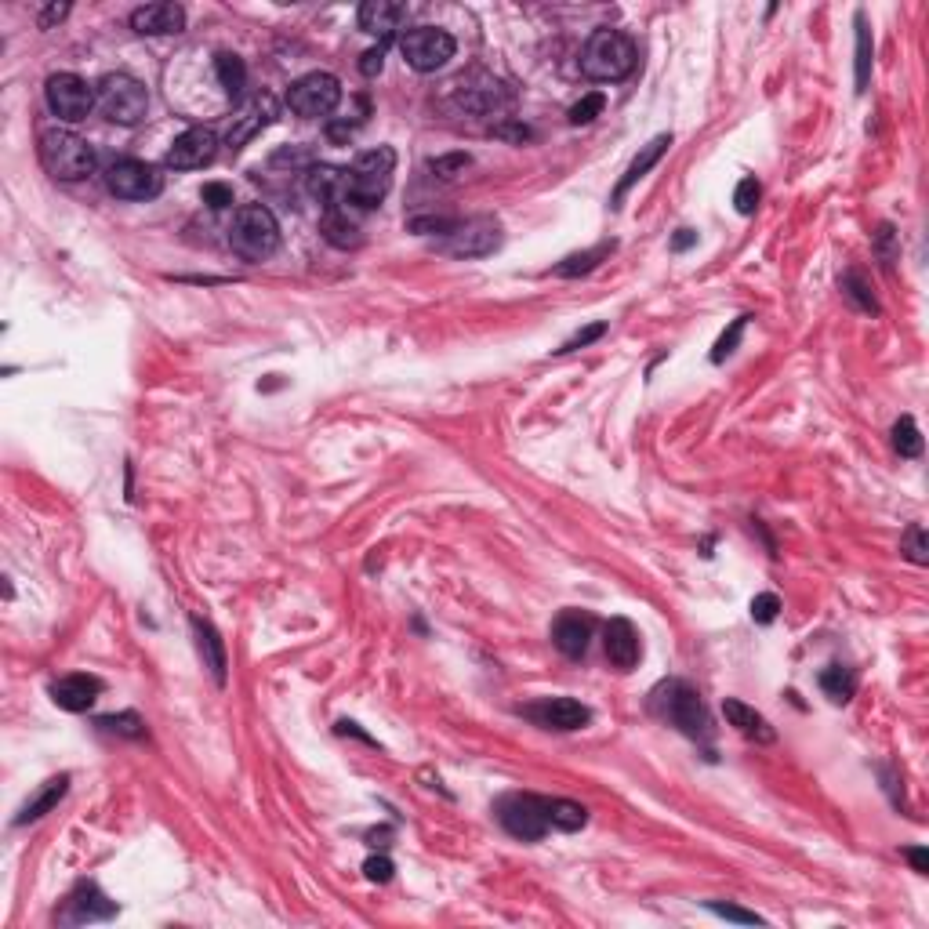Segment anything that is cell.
Here are the masks:
<instances>
[{"label":"cell","mask_w":929,"mask_h":929,"mask_svg":"<svg viewBox=\"0 0 929 929\" xmlns=\"http://www.w3.org/2000/svg\"><path fill=\"white\" fill-rule=\"evenodd\" d=\"M392 171H396V149L378 146V149L360 153L356 164L345 171V186H342L338 207H342V211H349V207H353V211H374V207L385 200V193H389Z\"/></svg>","instance_id":"6da1fadb"},{"label":"cell","mask_w":929,"mask_h":929,"mask_svg":"<svg viewBox=\"0 0 929 929\" xmlns=\"http://www.w3.org/2000/svg\"><path fill=\"white\" fill-rule=\"evenodd\" d=\"M650 712L657 719H665L668 726H675L679 734L694 737V741H708L712 737V719H708L705 701L697 694V686H690L686 679L657 683L654 694H650Z\"/></svg>","instance_id":"7a4b0ae2"},{"label":"cell","mask_w":929,"mask_h":929,"mask_svg":"<svg viewBox=\"0 0 929 929\" xmlns=\"http://www.w3.org/2000/svg\"><path fill=\"white\" fill-rule=\"evenodd\" d=\"M636 69V44L617 30H596L581 48V73L599 84H617Z\"/></svg>","instance_id":"3957f363"},{"label":"cell","mask_w":929,"mask_h":929,"mask_svg":"<svg viewBox=\"0 0 929 929\" xmlns=\"http://www.w3.org/2000/svg\"><path fill=\"white\" fill-rule=\"evenodd\" d=\"M229 247L244 262L273 258L276 247H280V222H276V215L262 204L240 207L233 215V225H229Z\"/></svg>","instance_id":"277c9868"},{"label":"cell","mask_w":929,"mask_h":929,"mask_svg":"<svg viewBox=\"0 0 929 929\" xmlns=\"http://www.w3.org/2000/svg\"><path fill=\"white\" fill-rule=\"evenodd\" d=\"M37 153L44 171L51 178H59V182H80V178H88L95 171V149L80 135H73V131L62 128L44 131L37 142Z\"/></svg>","instance_id":"5b68a950"},{"label":"cell","mask_w":929,"mask_h":929,"mask_svg":"<svg viewBox=\"0 0 929 929\" xmlns=\"http://www.w3.org/2000/svg\"><path fill=\"white\" fill-rule=\"evenodd\" d=\"M98 109L120 128H135L149 113V91L131 73H106L98 80Z\"/></svg>","instance_id":"8992f818"},{"label":"cell","mask_w":929,"mask_h":929,"mask_svg":"<svg viewBox=\"0 0 929 929\" xmlns=\"http://www.w3.org/2000/svg\"><path fill=\"white\" fill-rule=\"evenodd\" d=\"M400 51H403V59H407V66L411 69H418V73H436V69H443L450 59H454L458 44H454V37H450L447 30H436V26H414V30H407L400 37Z\"/></svg>","instance_id":"52a82bcc"},{"label":"cell","mask_w":929,"mask_h":929,"mask_svg":"<svg viewBox=\"0 0 929 929\" xmlns=\"http://www.w3.org/2000/svg\"><path fill=\"white\" fill-rule=\"evenodd\" d=\"M498 244H501L498 218L476 215V218H465V222H454V229H450L436 247L450 258H483V255H490V251H498Z\"/></svg>","instance_id":"ba28073f"},{"label":"cell","mask_w":929,"mask_h":929,"mask_svg":"<svg viewBox=\"0 0 929 929\" xmlns=\"http://www.w3.org/2000/svg\"><path fill=\"white\" fill-rule=\"evenodd\" d=\"M44 98H48L51 113H55L59 120H66V124H80V120H88V113L98 102L95 88H91L84 77H77V73H55V77H48V84H44Z\"/></svg>","instance_id":"9c48e42d"},{"label":"cell","mask_w":929,"mask_h":929,"mask_svg":"<svg viewBox=\"0 0 929 929\" xmlns=\"http://www.w3.org/2000/svg\"><path fill=\"white\" fill-rule=\"evenodd\" d=\"M342 102V84L331 73H305L302 80H294L291 91H287V106L298 113V117H327L334 113Z\"/></svg>","instance_id":"30bf717a"},{"label":"cell","mask_w":929,"mask_h":929,"mask_svg":"<svg viewBox=\"0 0 929 929\" xmlns=\"http://www.w3.org/2000/svg\"><path fill=\"white\" fill-rule=\"evenodd\" d=\"M450 102L461 109V113H472V117H490L512 102V91L501 84L498 77H487V73H472V77H461L450 91Z\"/></svg>","instance_id":"8fae6325"},{"label":"cell","mask_w":929,"mask_h":929,"mask_svg":"<svg viewBox=\"0 0 929 929\" xmlns=\"http://www.w3.org/2000/svg\"><path fill=\"white\" fill-rule=\"evenodd\" d=\"M498 821L505 832L523 842L545 839V832H548L545 799H538V795H505V799L498 802Z\"/></svg>","instance_id":"7c38bea8"},{"label":"cell","mask_w":929,"mask_h":929,"mask_svg":"<svg viewBox=\"0 0 929 929\" xmlns=\"http://www.w3.org/2000/svg\"><path fill=\"white\" fill-rule=\"evenodd\" d=\"M106 189L120 200H153L164 189V175L142 160H117L106 171Z\"/></svg>","instance_id":"4fadbf2b"},{"label":"cell","mask_w":929,"mask_h":929,"mask_svg":"<svg viewBox=\"0 0 929 929\" xmlns=\"http://www.w3.org/2000/svg\"><path fill=\"white\" fill-rule=\"evenodd\" d=\"M280 117V102H276L269 91H262V95H251L244 102V106L233 113V124H229V131H225V146L233 149H244L247 142L255 135H262L273 120Z\"/></svg>","instance_id":"5bb4252c"},{"label":"cell","mask_w":929,"mask_h":929,"mask_svg":"<svg viewBox=\"0 0 929 929\" xmlns=\"http://www.w3.org/2000/svg\"><path fill=\"white\" fill-rule=\"evenodd\" d=\"M530 723L545 726V730H559V734H570V730H585L592 723V712H588L581 701L574 697H545L538 705L523 708Z\"/></svg>","instance_id":"9a60e30c"},{"label":"cell","mask_w":929,"mask_h":929,"mask_svg":"<svg viewBox=\"0 0 929 929\" xmlns=\"http://www.w3.org/2000/svg\"><path fill=\"white\" fill-rule=\"evenodd\" d=\"M218 153V138L211 128H189L171 142L167 149V167H178V171H196V167H207Z\"/></svg>","instance_id":"2e32d148"},{"label":"cell","mask_w":929,"mask_h":929,"mask_svg":"<svg viewBox=\"0 0 929 929\" xmlns=\"http://www.w3.org/2000/svg\"><path fill=\"white\" fill-rule=\"evenodd\" d=\"M113 915H117V904L98 890L95 882H80L77 890L66 897V915H62V922L80 926V922H106V919H113Z\"/></svg>","instance_id":"e0dca14e"},{"label":"cell","mask_w":929,"mask_h":929,"mask_svg":"<svg viewBox=\"0 0 929 929\" xmlns=\"http://www.w3.org/2000/svg\"><path fill=\"white\" fill-rule=\"evenodd\" d=\"M102 697V679L88 672H73L62 675L59 683H51V701L62 708V712H88Z\"/></svg>","instance_id":"ac0fdd59"},{"label":"cell","mask_w":929,"mask_h":929,"mask_svg":"<svg viewBox=\"0 0 929 929\" xmlns=\"http://www.w3.org/2000/svg\"><path fill=\"white\" fill-rule=\"evenodd\" d=\"M131 30L142 37H171L186 30V11L182 4H146L131 11Z\"/></svg>","instance_id":"d6986e66"},{"label":"cell","mask_w":929,"mask_h":929,"mask_svg":"<svg viewBox=\"0 0 929 929\" xmlns=\"http://www.w3.org/2000/svg\"><path fill=\"white\" fill-rule=\"evenodd\" d=\"M407 4H392V0H367L360 8V15H356V22H360L363 33H371V37L378 40H389L396 37V33L407 26Z\"/></svg>","instance_id":"ffe728a7"},{"label":"cell","mask_w":929,"mask_h":929,"mask_svg":"<svg viewBox=\"0 0 929 929\" xmlns=\"http://www.w3.org/2000/svg\"><path fill=\"white\" fill-rule=\"evenodd\" d=\"M603 646H607L610 665L621 668V672H632L639 665V632L632 628V621L625 617H614L603 632Z\"/></svg>","instance_id":"44dd1931"},{"label":"cell","mask_w":929,"mask_h":929,"mask_svg":"<svg viewBox=\"0 0 929 929\" xmlns=\"http://www.w3.org/2000/svg\"><path fill=\"white\" fill-rule=\"evenodd\" d=\"M588 639H592V621L581 614H559L552 625V643L563 657L577 661L588 654Z\"/></svg>","instance_id":"7402d4cb"},{"label":"cell","mask_w":929,"mask_h":929,"mask_svg":"<svg viewBox=\"0 0 929 929\" xmlns=\"http://www.w3.org/2000/svg\"><path fill=\"white\" fill-rule=\"evenodd\" d=\"M668 146H672V135H657V138H650L643 149L636 153V160L628 164V171H625V178L617 182V189H614V207H621L625 204V196H628V189L636 186L639 178H646V171L650 167H657L661 164V157L668 153Z\"/></svg>","instance_id":"603a6c76"},{"label":"cell","mask_w":929,"mask_h":929,"mask_svg":"<svg viewBox=\"0 0 929 929\" xmlns=\"http://www.w3.org/2000/svg\"><path fill=\"white\" fill-rule=\"evenodd\" d=\"M193 636H196V650L204 657V668H211L215 683L225 686V643L218 636V628L204 617H193Z\"/></svg>","instance_id":"cb8c5ba5"},{"label":"cell","mask_w":929,"mask_h":929,"mask_svg":"<svg viewBox=\"0 0 929 929\" xmlns=\"http://www.w3.org/2000/svg\"><path fill=\"white\" fill-rule=\"evenodd\" d=\"M723 715H726V723L730 726H737L744 737H752V741H759V744H770L773 737V726L766 723L763 715L755 712L752 705H744V701H737V697H726L723 701Z\"/></svg>","instance_id":"d4e9b609"},{"label":"cell","mask_w":929,"mask_h":929,"mask_svg":"<svg viewBox=\"0 0 929 929\" xmlns=\"http://www.w3.org/2000/svg\"><path fill=\"white\" fill-rule=\"evenodd\" d=\"M342 186H345V171H342V167H331V164H313V167H309V196H313V200H320L327 211H331V207H338V200H342Z\"/></svg>","instance_id":"484cf974"},{"label":"cell","mask_w":929,"mask_h":929,"mask_svg":"<svg viewBox=\"0 0 929 929\" xmlns=\"http://www.w3.org/2000/svg\"><path fill=\"white\" fill-rule=\"evenodd\" d=\"M320 233L327 244L342 247V251H349V247H360L363 236H360V225L349 218V211H342V207H331L327 215H323L320 222Z\"/></svg>","instance_id":"4316f807"},{"label":"cell","mask_w":929,"mask_h":929,"mask_svg":"<svg viewBox=\"0 0 929 929\" xmlns=\"http://www.w3.org/2000/svg\"><path fill=\"white\" fill-rule=\"evenodd\" d=\"M69 792V773H62V777H51L44 788H40L37 799H30L26 806L19 810V817H15V824H30V821H40L44 813H51L55 806H59V799Z\"/></svg>","instance_id":"83f0119b"},{"label":"cell","mask_w":929,"mask_h":929,"mask_svg":"<svg viewBox=\"0 0 929 929\" xmlns=\"http://www.w3.org/2000/svg\"><path fill=\"white\" fill-rule=\"evenodd\" d=\"M545 813H548V828H559V832H577L588 824V810L581 802L570 799H545Z\"/></svg>","instance_id":"f1b7e54d"},{"label":"cell","mask_w":929,"mask_h":929,"mask_svg":"<svg viewBox=\"0 0 929 929\" xmlns=\"http://www.w3.org/2000/svg\"><path fill=\"white\" fill-rule=\"evenodd\" d=\"M821 690L832 697L835 705H846V701L857 694V675L846 665H828L821 672Z\"/></svg>","instance_id":"f546056e"},{"label":"cell","mask_w":929,"mask_h":929,"mask_svg":"<svg viewBox=\"0 0 929 929\" xmlns=\"http://www.w3.org/2000/svg\"><path fill=\"white\" fill-rule=\"evenodd\" d=\"M215 73H218V84L225 88V95H244L247 88V66L240 55H229V51H222L215 59Z\"/></svg>","instance_id":"4dcf8cb0"},{"label":"cell","mask_w":929,"mask_h":929,"mask_svg":"<svg viewBox=\"0 0 929 929\" xmlns=\"http://www.w3.org/2000/svg\"><path fill=\"white\" fill-rule=\"evenodd\" d=\"M614 251V244H599V247H592V251H581V255H570V258H563V262L556 265V276H585V273H592L603 258Z\"/></svg>","instance_id":"1f68e13d"},{"label":"cell","mask_w":929,"mask_h":929,"mask_svg":"<svg viewBox=\"0 0 929 929\" xmlns=\"http://www.w3.org/2000/svg\"><path fill=\"white\" fill-rule=\"evenodd\" d=\"M893 450H897L900 458H919L922 454L919 425H915L911 418H900L897 425H893Z\"/></svg>","instance_id":"d6a6232c"},{"label":"cell","mask_w":929,"mask_h":929,"mask_svg":"<svg viewBox=\"0 0 929 929\" xmlns=\"http://www.w3.org/2000/svg\"><path fill=\"white\" fill-rule=\"evenodd\" d=\"M98 726H102V730H109V734L131 737V741H142V737H146V723H142L135 712L102 715V719H98Z\"/></svg>","instance_id":"836d02e7"},{"label":"cell","mask_w":929,"mask_h":929,"mask_svg":"<svg viewBox=\"0 0 929 929\" xmlns=\"http://www.w3.org/2000/svg\"><path fill=\"white\" fill-rule=\"evenodd\" d=\"M871 77V30L864 15H857V91H868Z\"/></svg>","instance_id":"e575fe53"},{"label":"cell","mask_w":929,"mask_h":929,"mask_svg":"<svg viewBox=\"0 0 929 929\" xmlns=\"http://www.w3.org/2000/svg\"><path fill=\"white\" fill-rule=\"evenodd\" d=\"M900 552H904V556H908L915 567H926V563H929V541H926V527H922V523H911V527L904 530Z\"/></svg>","instance_id":"d590c367"},{"label":"cell","mask_w":929,"mask_h":929,"mask_svg":"<svg viewBox=\"0 0 929 929\" xmlns=\"http://www.w3.org/2000/svg\"><path fill=\"white\" fill-rule=\"evenodd\" d=\"M603 109H607V98L599 95V91H592V95H585L581 102H574V106H570L567 120L574 124V128H585V124H592V120L603 113Z\"/></svg>","instance_id":"8d00e7d4"},{"label":"cell","mask_w":929,"mask_h":929,"mask_svg":"<svg viewBox=\"0 0 929 929\" xmlns=\"http://www.w3.org/2000/svg\"><path fill=\"white\" fill-rule=\"evenodd\" d=\"M842 294H846V298H850V302L857 305L861 313H879V302L871 298L868 284H864V280H861L857 273H850L846 280H842Z\"/></svg>","instance_id":"74e56055"},{"label":"cell","mask_w":929,"mask_h":929,"mask_svg":"<svg viewBox=\"0 0 929 929\" xmlns=\"http://www.w3.org/2000/svg\"><path fill=\"white\" fill-rule=\"evenodd\" d=\"M759 200H763V186L755 182V178H741L734 189V207L741 211V215H755V207H759Z\"/></svg>","instance_id":"f35d334b"},{"label":"cell","mask_w":929,"mask_h":929,"mask_svg":"<svg viewBox=\"0 0 929 929\" xmlns=\"http://www.w3.org/2000/svg\"><path fill=\"white\" fill-rule=\"evenodd\" d=\"M469 164H472L469 153H447V157H432L429 171L436 178H458V175H465V167Z\"/></svg>","instance_id":"ab89813d"},{"label":"cell","mask_w":929,"mask_h":929,"mask_svg":"<svg viewBox=\"0 0 929 929\" xmlns=\"http://www.w3.org/2000/svg\"><path fill=\"white\" fill-rule=\"evenodd\" d=\"M607 331H610V327H607L603 320H599V323H588V327H581V331H577L574 338H567V342L559 345L556 353H559V356H563V353H577V349H585V345L599 342V338H603Z\"/></svg>","instance_id":"60d3db41"},{"label":"cell","mask_w":929,"mask_h":929,"mask_svg":"<svg viewBox=\"0 0 929 929\" xmlns=\"http://www.w3.org/2000/svg\"><path fill=\"white\" fill-rule=\"evenodd\" d=\"M744 327H748V316H737V320L730 323V331H723V338L715 342V349H712V363H723L726 356L734 353V349H737V342H741Z\"/></svg>","instance_id":"b9f144b4"},{"label":"cell","mask_w":929,"mask_h":929,"mask_svg":"<svg viewBox=\"0 0 929 929\" xmlns=\"http://www.w3.org/2000/svg\"><path fill=\"white\" fill-rule=\"evenodd\" d=\"M200 200H204L211 211H225V207H233V186H225V182H207V186L200 189Z\"/></svg>","instance_id":"7bdbcfd3"},{"label":"cell","mask_w":929,"mask_h":929,"mask_svg":"<svg viewBox=\"0 0 929 929\" xmlns=\"http://www.w3.org/2000/svg\"><path fill=\"white\" fill-rule=\"evenodd\" d=\"M777 614H781V599L773 596V592H763V596L752 599V621L770 625V621H777Z\"/></svg>","instance_id":"ee69618b"},{"label":"cell","mask_w":929,"mask_h":929,"mask_svg":"<svg viewBox=\"0 0 929 929\" xmlns=\"http://www.w3.org/2000/svg\"><path fill=\"white\" fill-rule=\"evenodd\" d=\"M708 908L719 915V919L726 922H741V926H763V915H755V911H744L737 908V904H708Z\"/></svg>","instance_id":"f6af8a7d"},{"label":"cell","mask_w":929,"mask_h":929,"mask_svg":"<svg viewBox=\"0 0 929 929\" xmlns=\"http://www.w3.org/2000/svg\"><path fill=\"white\" fill-rule=\"evenodd\" d=\"M316 160V153L309 146H298V149H280V153H273V164L276 167H309Z\"/></svg>","instance_id":"bcb514c9"},{"label":"cell","mask_w":929,"mask_h":929,"mask_svg":"<svg viewBox=\"0 0 929 929\" xmlns=\"http://www.w3.org/2000/svg\"><path fill=\"white\" fill-rule=\"evenodd\" d=\"M494 135L505 138V142H527V138H534V131L523 120H505V124H494Z\"/></svg>","instance_id":"7dc6e473"},{"label":"cell","mask_w":929,"mask_h":929,"mask_svg":"<svg viewBox=\"0 0 929 929\" xmlns=\"http://www.w3.org/2000/svg\"><path fill=\"white\" fill-rule=\"evenodd\" d=\"M392 861L389 857H367V864H363V875L371 882H389L392 879Z\"/></svg>","instance_id":"c3c4849f"},{"label":"cell","mask_w":929,"mask_h":929,"mask_svg":"<svg viewBox=\"0 0 929 929\" xmlns=\"http://www.w3.org/2000/svg\"><path fill=\"white\" fill-rule=\"evenodd\" d=\"M382 66H385V44H378V48H371V51H363V59H360V73H363V77H378V73H382Z\"/></svg>","instance_id":"681fc988"},{"label":"cell","mask_w":929,"mask_h":929,"mask_svg":"<svg viewBox=\"0 0 929 929\" xmlns=\"http://www.w3.org/2000/svg\"><path fill=\"white\" fill-rule=\"evenodd\" d=\"M69 15V4H48V8L40 11V30H51L55 22H62Z\"/></svg>","instance_id":"f907efd6"},{"label":"cell","mask_w":929,"mask_h":929,"mask_svg":"<svg viewBox=\"0 0 929 929\" xmlns=\"http://www.w3.org/2000/svg\"><path fill=\"white\" fill-rule=\"evenodd\" d=\"M694 244H697V233H694V229H675L672 244H668V247H672L675 255H683V251H690Z\"/></svg>","instance_id":"816d5d0a"},{"label":"cell","mask_w":929,"mask_h":929,"mask_svg":"<svg viewBox=\"0 0 929 929\" xmlns=\"http://www.w3.org/2000/svg\"><path fill=\"white\" fill-rule=\"evenodd\" d=\"M904 857H908L911 868L919 871V875H926V871H929V853L922 850V846H911V850H904Z\"/></svg>","instance_id":"f5cc1de1"},{"label":"cell","mask_w":929,"mask_h":929,"mask_svg":"<svg viewBox=\"0 0 929 929\" xmlns=\"http://www.w3.org/2000/svg\"><path fill=\"white\" fill-rule=\"evenodd\" d=\"M879 251H882V262L890 265L893 262V229L890 225H882L879 229Z\"/></svg>","instance_id":"db71d44e"},{"label":"cell","mask_w":929,"mask_h":929,"mask_svg":"<svg viewBox=\"0 0 929 929\" xmlns=\"http://www.w3.org/2000/svg\"><path fill=\"white\" fill-rule=\"evenodd\" d=\"M367 839H371V846H389V842H385V839H389V832H385V828H382V832H371Z\"/></svg>","instance_id":"11a10c76"}]
</instances>
